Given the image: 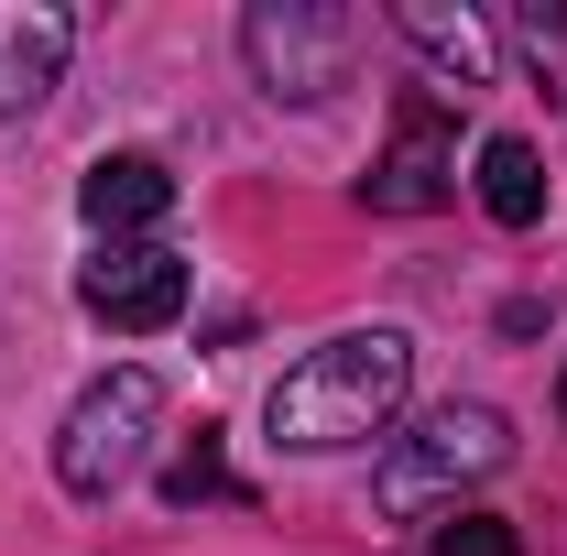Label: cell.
Listing matches in <instances>:
<instances>
[{
  "label": "cell",
  "instance_id": "obj_2",
  "mask_svg": "<svg viewBox=\"0 0 567 556\" xmlns=\"http://www.w3.org/2000/svg\"><path fill=\"white\" fill-rule=\"evenodd\" d=\"M153 425H164V382L153 371H110V382H87L55 425V481L76 502H110V491L142 470V447H153Z\"/></svg>",
  "mask_w": 567,
  "mask_h": 556
},
{
  "label": "cell",
  "instance_id": "obj_9",
  "mask_svg": "<svg viewBox=\"0 0 567 556\" xmlns=\"http://www.w3.org/2000/svg\"><path fill=\"white\" fill-rule=\"evenodd\" d=\"M481 208H492L502 229H535V218H546V153H535L524 132L481 142Z\"/></svg>",
  "mask_w": 567,
  "mask_h": 556
},
{
  "label": "cell",
  "instance_id": "obj_7",
  "mask_svg": "<svg viewBox=\"0 0 567 556\" xmlns=\"http://www.w3.org/2000/svg\"><path fill=\"white\" fill-rule=\"evenodd\" d=\"M447 175H458V164H447V142H436V121L415 110V121L393 132V153H382V164L360 175V197H371L382 218H425V208H447Z\"/></svg>",
  "mask_w": 567,
  "mask_h": 556
},
{
  "label": "cell",
  "instance_id": "obj_8",
  "mask_svg": "<svg viewBox=\"0 0 567 556\" xmlns=\"http://www.w3.org/2000/svg\"><path fill=\"white\" fill-rule=\"evenodd\" d=\"M76 208H87V229H153V218L175 208V175L153 164V153H99L87 164V186H76Z\"/></svg>",
  "mask_w": 567,
  "mask_h": 556
},
{
  "label": "cell",
  "instance_id": "obj_4",
  "mask_svg": "<svg viewBox=\"0 0 567 556\" xmlns=\"http://www.w3.org/2000/svg\"><path fill=\"white\" fill-rule=\"evenodd\" d=\"M240 44H251V66H262L274 99H328L350 76V11H328V0H262L240 22Z\"/></svg>",
  "mask_w": 567,
  "mask_h": 556
},
{
  "label": "cell",
  "instance_id": "obj_5",
  "mask_svg": "<svg viewBox=\"0 0 567 556\" xmlns=\"http://www.w3.org/2000/svg\"><path fill=\"white\" fill-rule=\"evenodd\" d=\"M76 306L99 328H175L186 317V262L164 240H110L87 274H76Z\"/></svg>",
  "mask_w": 567,
  "mask_h": 556
},
{
  "label": "cell",
  "instance_id": "obj_3",
  "mask_svg": "<svg viewBox=\"0 0 567 556\" xmlns=\"http://www.w3.org/2000/svg\"><path fill=\"white\" fill-rule=\"evenodd\" d=\"M513 459V425L492 415V404H436V415L415 425V436H393L382 447V513H425L436 491H458V481H481V470H502Z\"/></svg>",
  "mask_w": 567,
  "mask_h": 556
},
{
  "label": "cell",
  "instance_id": "obj_10",
  "mask_svg": "<svg viewBox=\"0 0 567 556\" xmlns=\"http://www.w3.org/2000/svg\"><path fill=\"white\" fill-rule=\"evenodd\" d=\"M404 33H415V44H425V55H436L447 76H458V87H481V76H492V33H481L470 11H436V0H404Z\"/></svg>",
  "mask_w": 567,
  "mask_h": 556
},
{
  "label": "cell",
  "instance_id": "obj_6",
  "mask_svg": "<svg viewBox=\"0 0 567 556\" xmlns=\"http://www.w3.org/2000/svg\"><path fill=\"white\" fill-rule=\"evenodd\" d=\"M66 11H44V0H0V121L11 110H33L55 76H66Z\"/></svg>",
  "mask_w": 567,
  "mask_h": 556
},
{
  "label": "cell",
  "instance_id": "obj_11",
  "mask_svg": "<svg viewBox=\"0 0 567 556\" xmlns=\"http://www.w3.org/2000/svg\"><path fill=\"white\" fill-rule=\"evenodd\" d=\"M425 556H524V535H513L502 513H447V524L425 535Z\"/></svg>",
  "mask_w": 567,
  "mask_h": 556
},
{
  "label": "cell",
  "instance_id": "obj_12",
  "mask_svg": "<svg viewBox=\"0 0 567 556\" xmlns=\"http://www.w3.org/2000/svg\"><path fill=\"white\" fill-rule=\"evenodd\" d=\"M229 491V470H218V447H208V425H197V447L164 470V502H218Z\"/></svg>",
  "mask_w": 567,
  "mask_h": 556
},
{
  "label": "cell",
  "instance_id": "obj_13",
  "mask_svg": "<svg viewBox=\"0 0 567 556\" xmlns=\"http://www.w3.org/2000/svg\"><path fill=\"white\" fill-rule=\"evenodd\" d=\"M557 415H567V382H557Z\"/></svg>",
  "mask_w": 567,
  "mask_h": 556
},
{
  "label": "cell",
  "instance_id": "obj_1",
  "mask_svg": "<svg viewBox=\"0 0 567 556\" xmlns=\"http://www.w3.org/2000/svg\"><path fill=\"white\" fill-rule=\"evenodd\" d=\"M404 382H415V349L393 339V328H350V339L306 349L274 382L262 415H274L284 447H350V436H382V425H393Z\"/></svg>",
  "mask_w": 567,
  "mask_h": 556
}]
</instances>
